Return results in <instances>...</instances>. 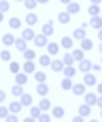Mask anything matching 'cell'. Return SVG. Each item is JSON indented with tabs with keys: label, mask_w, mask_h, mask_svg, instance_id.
Listing matches in <instances>:
<instances>
[{
	"label": "cell",
	"mask_w": 102,
	"mask_h": 122,
	"mask_svg": "<svg viewBox=\"0 0 102 122\" xmlns=\"http://www.w3.org/2000/svg\"><path fill=\"white\" fill-rule=\"evenodd\" d=\"M92 63L89 59L85 58L79 62L78 65V70L83 73H87L92 68Z\"/></svg>",
	"instance_id": "cell-1"
},
{
	"label": "cell",
	"mask_w": 102,
	"mask_h": 122,
	"mask_svg": "<svg viewBox=\"0 0 102 122\" xmlns=\"http://www.w3.org/2000/svg\"><path fill=\"white\" fill-rule=\"evenodd\" d=\"M83 80L85 85L90 87L95 85L97 82L96 76L94 74L89 72L85 73L84 75Z\"/></svg>",
	"instance_id": "cell-2"
},
{
	"label": "cell",
	"mask_w": 102,
	"mask_h": 122,
	"mask_svg": "<svg viewBox=\"0 0 102 122\" xmlns=\"http://www.w3.org/2000/svg\"><path fill=\"white\" fill-rule=\"evenodd\" d=\"M34 43L35 46L38 47H43L47 44L48 38L43 33L38 34L34 37Z\"/></svg>",
	"instance_id": "cell-3"
},
{
	"label": "cell",
	"mask_w": 102,
	"mask_h": 122,
	"mask_svg": "<svg viewBox=\"0 0 102 122\" xmlns=\"http://www.w3.org/2000/svg\"><path fill=\"white\" fill-rule=\"evenodd\" d=\"M35 90L39 96L44 97L47 95L49 92V86L45 82L39 83L36 86Z\"/></svg>",
	"instance_id": "cell-4"
},
{
	"label": "cell",
	"mask_w": 102,
	"mask_h": 122,
	"mask_svg": "<svg viewBox=\"0 0 102 122\" xmlns=\"http://www.w3.org/2000/svg\"><path fill=\"white\" fill-rule=\"evenodd\" d=\"M33 96L29 93H24L20 97V102L22 106L28 107L33 103Z\"/></svg>",
	"instance_id": "cell-5"
},
{
	"label": "cell",
	"mask_w": 102,
	"mask_h": 122,
	"mask_svg": "<svg viewBox=\"0 0 102 122\" xmlns=\"http://www.w3.org/2000/svg\"><path fill=\"white\" fill-rule=\"evenodd\" d=\"M91 27L95 30H100L102 28V17L98 15L92 16L89 20Z\"/></svg>",
	"instance_id": "cell-6"
},
{
	"label": "cell",
	"mask_w": 102,
	"mask_h": 122,
	"mask_svg": "<svg viewBox=\"0 0 102 122\" xmlns=\"http://www.w3.org/2000/svg\"><path fill=\"white\" fill-rule=\"evenodd\" d=\"M97 97L93 92L87 93L84 96L83 100L86 104L90 106H94L96 104Z\"/></svg>",
	"instance_id": "cell-7"
},
{
	"label": "cell",
	"mask_w": 102,
	"mask_h": 122,
	"mask_svg": "<svg viewBox=\"0 0 102 122\" xmlns=\"http://www.w3.org/2000/svg\"><path fill=\"white\" fill-rule=\"evenodd\" d=\"M72 93L76 96H81L83 95L86 91V87L85 85L81 83H78L73 85Z\"/></svg>",
	"instance_id": "cell-8"
},
{
	"label": "cell",
	"mask_w": 102,
	"mask_h": 122,
	"mask_svg": "<svg viewBox=\"0 0 102 122\" xmlns=\"http://www.w3.org/2000/svg\"><path fill=\"white\" fill-rule=\"evenodd\" d=\"M50 67L52 70L55 72H61L64 68V64L63 61L59 59H56L51 62Z\"/></svg>",
	"instance_id": "cell-9"
},
{
	"label": "cell",
	"mask_w": 102,
	"mask_h": 122,
	"mask_svg": "<svg viewBox=\"0 0 102 122\" xmlns=\"http://www.w3.org/2000/svg\"><path fill=\"white\" fill-rule=\"evenodd\" d=\"M81 10L80 5L76 2H71L67 4L66 10L69 14H77L80 12Z\"/></svg>",
	"instance_id": "cell-10"
},
{
	"label": "cell",
	"mask_w": 102,
	"mask_h": 122,
	"mask_svg": "<svg viewBox=\"0 0 102 122\" xmlns=\"http://www.w3.org/2000/svg\"><path fill=\"white\" fill-rule=\"evenodd\" d=\"M51 114L55 118L60 119L64 117L65 114V111L62 106H56L52 108Z\"/></svg>",
	"instance_id": "cell-11"
},
{
	"label": "cell",
	"mask_w": 102,
	"mask_h": 122,
	"mask_svg": "<svg viewBox=\"0 0 102 122\" xmlns=\"http://www.w3.org/2000/svg\"><path fill=\"white\" fill-rule=\"evenodd\" d=\"M22 38L25 41H30L32 40L35 36V33L33 30L29 28H24L21 33Z\"/></svg>",
	"instance_id": "cell-12"
},
{
	"label": "cell",
	"mask_w": 102,
	"mask_h": 122,
	"mask_svg": "<svg viewBox=\"0 0 102 122\" xmlns=\"http://www.w3.org/2000/svg\"><path fill=\"white\" fill-rule=\"evenodd\" d=\"M90 106L86 103L81 104L78 108V115L83 117H88L91 113Z\"/></svg>",
	"instance_id": "cell-13"
},
{
	"label": "cell",
	"mask_w": 102,
	"mask_h": 122,
	"mask_svg": "<svg viewBox=\"0 0 102 122\" xmlns=\"http://www.w3.org/2000/svg\"><path fill=\"white\" fill-rule=\"evenodd\" d=\"M22 106L20 102L17 101H11L8 106V110L13 114H16L21 111Z\"/></svg>",
	"instance_id": "cell-14"
},
{
	"label": "cell",
	"mask_w": 102,
	"mask_h": 122,
	"mask_svg": "<svg viewBox=\"0 0 102 122\" xmlns=\"http://www.w3.org/2000/svg\"><path fill=\"white\" fill-rule=\"evenodd\" d=\"M16 85L22 86L25 85L28 80V76L24 73H18L15 76L14 78Z\"/></svg>",
	"instance_id": "cell-15"
},
{
	"label": "cell",
	"mask_w": 102,
	"mask_h": 122,
	"mask_svg": "<svg viewBox=\"0 0 102 122\" xmlns=\"http://www.w3.org/2000/svg\"><path fill=\"white\" fill-rule=\"evenodd\" d=\"M51 106V102L48 98H42L39 102L38 106L41 111H47L49 110Z\"/></svg>",
	"instance_id": "cell-16"
},
{
	"label": "cell",
	"mask_w": 102,
	"mask_h": 122,
	"mask_svg": "<svg viewBox=\"0 0 102 122\" xmlns=\"http://www.w3.org/2000/svg\"><path fill=\"white\" fill-rule=\"evenodd\" d=\"M86 31L83 28H77L73 32V37L77 40H82L84 39L86 36Z\"/></svg>",
	"instance_id": "cell-17"
},
{
	"label": "cell",
	"mask_w": 102,
	"mask_h": 122,
	"mask_svg": "<svg viewBox=\"0 0 102 122\" xmlns=\"http://www.w3.org/2000/svg\"><path fill=\"white\" fill-rule=\"evenodd\" d=\"M60 44L62 47L66 50L70 49L73 45V41L71 37L69 36H64L61 38Z\"/></svg>",
	"instance_id": "cell-18"
},
{
	"label": "cell",
	"mask_w": 102,
	"mask_h": 122,
	"mask_svg": "<svg viewBox=\"0 0 102 122\" xmlns=\"http://www.w3.org/2000/svg\"><path fill=\"white\" fill-rule=\"evenodd\" d=\"M35 63L32 61L27 60L24 63L23 69L25 73L27 74L33 73L35 70Z\"/></svg>",
	"instance_id": "cell-19"
},
{
	"label": "cell",
	"mask_w": 102,
	"mask_h": 122,
	"mask_svg": "<svg viewBox=\"0 0 102 122\" xmlns=\"http://www.w3.org/2000/svg\"><path fill=\"white\" fill-rule=\"evenodd\" d=\"M58 20L59 23L63 25L68 24L71 20L70 15L68 13L65 11H62L58 13Z\"/></svg>",
	"instance_id": "cell-20"
},
{
	"label": "cell",
	"mask_w": 102,
	"mask_h": 122,
	"mask_svg": "<svg viewBox=\"0 0 102 122\" xmlns=\"http://www.w3.org/2000/svg\"><path fill=\"white\" fill-rule=\"evenodd\" d=\"M80 45L82 50L85 51H89L93 48V42L90 38H85L81 40Z\"/></svg>",
	"instance_id": "cell-21"
},
{
	"label": "cell",
	"mask_w": 102,
	"mask_h": 122,
	"mask_svg": "<svg viewBox=\"0 0 102 122\" xmlns=\"http://www.w3.org/2000/svg\"><path fill=\"white\" fill-rule=\"evenodd\" d=\"M1 41L4 45L10 46L14 43L15 38L13 34L10 33H6L3 36Z\"/></svg>",
	"instance_id": "cell-22"
},
{
	"label": "cell",
	"mask_w": 102,
	"mask_h": 122,
	"mask_svg": "<svg viewBox=\"0 0 102 122\" xmlns=\"http://www.w3.org/2000/svg\"><path fill=\"white\" fill-rule=\"evenodd\" d=\"M25 22L27 25L30 26L34 25L38 21V17L34 13H28L25 17Z\"/></svg>",
	"instance_id": "cell-23"
},
{
	"label": "cell",
	"mask_w": 102,
	"mask_h": 122,
	"mask_svg": "<svg viewBox=\"0 0 102 122\" xmlns=\"http://www.w3.org/2000/svg\"><path fill=\"white\" fill-rule=\"evenodd\" d=\"M41 31L46 37L52 35L54 32V28L52 23L49 22L45 23L41 28Z\"/></svg>",
	"instance_id": "cell-24"
},
{
	"label": "cell",
	"mask_w": 102,
	"mask_h": 122,
	"mask_svg": "<svg viewBox=\"0 0 102 122\" xmlns=\"http://www.w3.org/2000/svg\"><path fill=\"white\" fill-rule=\"evenodd\" d=\"M14 43L17 50L20 52H24L27 49L26 42L22 38H16L15 40Z\"/></svg>",
	"instance_id": "cell-25"
},
{
	"label": "cell",
	"mask_w": 102,
	"mask_h": 122,
	"mask_svg": "<svg viewBox=\"0 0 102 122\" xmlns=\"http://www.w3.org/2000/svg\"><path fill=\"white\" fill-rule=\"evenodd\" d=\"M63 73L66 77L71 78L75 76L76 70L73 66H66L63 70Z\"/></svg>",
	"instance_id": "cell-26"
},
{
	"label": "cell",
	"mask_w": 102,
	"mask_h": 122,
	"mask_svg": "<svg viewBox=\"0 0 102 122\" xmlns=\"http://www.w3.org/2000/svg\"><path fill=\"white\" fill-rule=\"evenodd\" d=\"M62 90L65 91H68L72 88L73 82L71 78L65 77L62 79L60 83Z\"/></svg>",
	"instance_id": "cell-27"
},
{
	"label": "cell",
	"mask_w": 102,
	"mask_h": 122,
	"mask_svg": "<svg viewBox=\"0 0 102 122\" xmlns=\"http://www.w3.org/2000/svg\"><path fill=\"white\" fill-rule=\"evenodd\" d=\"M47 50L49 54L52 55H55L59 52V46L55 42H50L47 45Z\"/></svg>",
	"instance_id": "cell-28"
},
{
	"label": "cell",
	"mask_w": 102,
	"mask_h": 122,
	"mask_svg": "<svg viewBox=\"0 0 102 122\" xmlns=\"http://www.w3.org/2000/svg\"><path fill=\"white\" fill-rule=\"evenodd\" d=\"M71 54L74 60L76 61L80 62L84 59L85 57L84 52L79 48L74 49L72 51Z\"/></svg>",
	"instance_id": "cell-29"
},
{
	"label": "cell",
	"mask_w": 102,
	"mask_h": 122,
	"mask_svg": "<svg viewBox=\"0 0 102 122\" xmlns=\"http://www.w3.org/2000/svg\"><path fill=\"white\" fill-rule=\"evenodd\" d=\"M8 25L11 28L13 29H18L21 26L20 20L16 17H12L8 20Z\"/></svg>",
	"instance_id": "cell-30"
},
{
	"label": "cell",
	"mask_w": 102,
	"mask_h": 122,
	"mask_svg": "<svg viewBox=\"0 0 102 122\" xmlns=\"http://www.w3.org/2000/svg\"><path fill=\"white\" fill-rule=\"evenodd\" d=\"M10 92L12 96L14 97H20L24 93V89L20 86L15 85L11 87Z\"/></svg>",
	"instance_id": "cell-31"
},
{
	"label": "cell",
	"mask_w": 102,
	"mask_h": 122,
	"mask_svg": "<svg viewBox=\"0 0 102 122\" xmlns=\"http://www.w3.org/2000/svg\"><path fill=\"white\" fill-rule=\"evenodd\" d=\"M38 62L39 65L42 67H48L50 64V58L48 55L43 54L39 57Z\"/></svg>",
	"instance_id": "cell-32"
},
{
	"label": "cell",
	"mask_w": 102,
	"mask_h": 122,
	"mask_svg": "<svg viewBox=\"0 0 102 122\" xmlns=\"http://www.w3.org/2000/svg\"><path fill=\"white\" fill-rule=\"evenodd\" d=\"M100 11V8L98 5L96 4H91L89 5L87 9L88 14L92 16L98 15Z\"/></svg>",
	"instance_id": "cell-33"
},
{
	"label": "cell",
	"mask_w": 102,
	"mask_h": 122,
	"mask_svg": "<svg viewBox=\"0 0 102 122\" xmlns=\"http://www.w3.org/2000/svg\"><path fill=\"white\" fill-rule=\"evenodd\" d=\"M34 78L39 83H44L47 79V76L44 72L39 71L36 72L34 74Z\"/></svg>",
	"instance_id": "cell-34"
},
{
	"label": "cell",
	"mask_w": 102,
	"mask_h": 122,
	"mask_svg": "<svg viewBox=\"0 0 102 122\" xmlns=\"http://www.w3.org/2000/svg\"><path fill=\"white\" fill-rule=\"evenodd\" d=\"M23 57L27 60L32 61L35 58L36 53L33 49L27 48L23 52Z\"/></svg>",
	"instance_id": "cell-35"
},
{
	"label": "cell",
	"mask_w": 102,
	"mask_h": 122,
	"mask_svg": "<svg viewBox=\"0 0 102 122\" xmlns=\"http://www.w3.org/2000/svg\"><path fill=\"white\" fill-rule=\"evenodd\" d=\"M75 61L73 60L71 53L65 52L63 54V62L66 66H73Z\"/></svg>",
	"instance_id": "cell-36"
},
{
	"label": "cell",
	"mask_w": 102,
	"mask_h": 122,
	"mask_svg": "<svg viewBox=\"0 0 102 122\" xmlns=\"http://www.w3.org/2000/svg\"><path fill=\"white\" fill-rule=\"evenodd\" d=\"M29 114L31 117L34 119H37L41 114V111L38 106H33L29 110Z\"/></svg>",
	"instance_id": "cell-37"
},
{
	"label": "cell",
	"mask_w": 102,
	"mask_h": 122,
	"mask_svg": "<svg viewBox=\"0 0 102 122\" xmlns=\"http://www.w3.org/2000/svg\"><path fill=\"white\" fill-rule=\"evenodd\" d=\"M9 69L10 72L13 74H17L20 69V65L16 61H12L9 64Z\"/></svg>",
	"instance_id": "cell-38"
},
{
	"label": "cell",
	"mask_w": 102,
	"mask_h": 122,
	"mask_svg": "<svg viewBox=\"0 0 102 122\" xmlns=\"http://www.w3.org/2000/svg\"><path fill=\"white\" fill-rule=\"evenodd\" d=\"M11 54L9 51L3 50L0 52V58L5 62L9 61L11 58Z\"/></svg>",
	"instance_id": "cell-39"
},
{
	"label": "cell",
	"mask_w": 102,
	"mask_h": 122,
	"mask_svg": "<svg viewBox=\"0 0 102 122\" xmlns=\"http://www.w3.org/2000/svg\"><path fill=\"white\" fill-rule=\"evenodd\" d=\"M24 5L28 10H33L37 6V1L34 0H26L24 2Z\"/></svg>",
	"instance_id": "cell-40"
},
{
	"label": "cell",
	"mask_w": 102,
	"mask_h": 122,
	"mask_svg": "<svg viewBox=\"0 0 102 122\" xmlns=\"http://www.w3.org/2000/svg\"><path fill=\"white\" fill-rule=\"evenodd\" d=\"M10 5L8 1L5 0L0 1V12L6 13L10 9Z\"/></svg>",
	"instance_id": "cell-41"
},
{
	"label": "cell",
	"mask_w": 102,
	"mask_h": 122,
	"mask_svg": "<svg viewBox=\"0 0 102 122\" xmlns=\"http://www.w3.org/2000/svg\"><path fill=\"white\" fill-rule=\"evenodd\" d=\"M38 120V122H51V118L49 114L44 113L41 114Z\"/></svg>",
	"instance_id": "cell-42"
},
{
	"label": "cell",
	"mask_w": 102,
	"mask_h": 122,
	"mask_svg": "<svg viewBox=\"0 0 102 122\" xmlns=\"http://www.w3.org/2000/svg\"><path fill=\"white\" fill-rule=\"evenodd\" d=\"M8 108L4 106H0V119L5 118L9 115Z\"/></svg>",
	"instance_id": "cell-43"
},
{
	"label": "cell",
	"mask_w": 102,
	"mask_h": 122,
	"mask_svg": "<svg viewBox=\"0 0 102 122\" xmlns=\"http://www.w3.org/2000/svg\"><path fill=\"white\" fill-rule=\"evenodd\" d=\"M5 122H19V119L15 114H10L5 118Z\"/></svg>",
	"instance_id": "cell-44"
},
{
	"label": "cell",
	"mask_w": 102,
	"mask_h": 122,
	"mask_svg": "<svg viewBox=\"0 0 102 122\" xmlns=\"http://www.w3.org/2000/svg\"><path fill=\"white\" fill-rule=\"evenodd\" d=\"M6 97V93L4 90L0 88V103L3 102Z\"/></svg>",
	"instance_id": "cell-45"
},
{
	"label": "cell",
	"mask_w": 102,
	"mask_h": 122,
	"mask_svg": "<svg viewBox=\"0 0 102 122\" xmlns=\"http://www.w3.org/2000/svg\"><path fill=\"white\" fill-rule=\"evenodd\" d=\"M71 122H84V120L83 117L78 115L74 116L72 118Z\"/></svg>",
	"instance_id": "cell-46"
},
{
	"label": "cell",
	"mask_w": 102,
	"mask_h": 122,
	"mask_svg": "<svg viewBox=\"0 0 102 122\" xmlns=\"http://www.w3.org/2000/svg\"><path fill=\"white\" fill-rule=\"evenodd\" d=\"M96 105L98 107L102 109V95L97 98Z\"/></svg>",
	"instance_id": "cell-47"
},
{
	"label": "cell",
	"mask_w": 102,
	"mask_h": 122,
	"mask_svg": "<svg viewBox=\"0 0 102 122\" xmlns=\"http://www.w3.org/2000/svg\"><path fill=\"white\" fill-rule=\"evenodd\" d=\"M22 122H36L35 120L31 117H28L24 118Z\"/></svg>",
	"instance_id": "cell-48"
},
{
	"label": "cell",
	"mask_w": 102,
	"mask_h": 122,
	"mask_svg": "<svg viewBox=\"0 0 102 122\" xmlns=\"http://www.w3.org/2000/svg\"><path fill=\"white\" fill-rule=\"evenodd\" d=\"M96 90L98 93L102 95V82L100 83L97 85Z\"/></svg>",
	"instance_id": "cell-49"
},
{
	"label": "cell",
	"mask_w": 102,
	"mask_h": 122,
	"mask_svg": "<svg viewBox=\"0 0 102 122\" xmlns=\"http://www.w3.org/2000/svg\"><path fill=\"white\" fill-rule=\"evenodd\" d=\"M92 68L93 70L95 71H98V72L100 71L101 70V69H102L100 65H96V64L92 65Z\"/></svg>",
	"instance_id": "cell-50"
},
{
	"label": "cell",
	"mask_w": 102,
	"mask_h": 122,
	"mask_svg": "<svg viewBox=\"0 0 102 122\" xmlns=\"http://www.w3.org/2000/svg\"><path fill=\"white\" fill-rule=\"evenodd\" d=\"M97 36L98 40L102 42V28L99 30L97 34Z\"/></svg>",
	"instance_id": "cell-51"
},
{
	"label": "cell",
	"mask_w": 102,
	"mask_h": 122,
	"mask_svg": "<svg viewBox=\"0 0 102 122\" xmlns=\"http://www.w3.org/2000/svg\"><path fill=\"white\" fill-rule=\"evenodd\" d=\"M90 2H91L92 4L97 5L98 3L101 2H102V0H91Z\"/></svg>",
	"instance_id": "cell-52"
},
{
	"label": "cell",
	"mask_w": 102,
	"mask_h": 122,
	"mask_svg": "<svg viewBox=\"0 0 102 122\" xmlns=\"http://www.w3.org/2000/svg\"><path fill=\"white\" fill-rule=\"evenodd\" d=\"M98 51L101 54H102V42L98 45Z\"/></svg>",
	"instance_id": "cell-53"
},
{
	"label": "cell",
	"mask_w": 102,
	"mask_h": 122,
	"mask_svg": "<svg viewBox=\"0 0 102 122\" xmlns=\"http://www.w3.org/2000/svg\"><path fill=\"white\" fill-rule=\"evenodd\" d=\"M4 18V15L3 13L0 12V23L3 20Z\"/></svg>",
	"instance_id": "cell-54"
},
{
	"label": "cell",
	"mask_w": 102,
	"mask_h": 122,
	"mask_svg": "<svg viewBox=\"0 0 102 122\" xmlns=\"http://www.w3.org/2000/svg\"><path fill=\"white\" fill-rule=\"evenodd\" d=\"M60 2H61L63 4H68L71 2V1L70 0H60Z\"/></svg>",
	"instance_id": "cell-55"
},
{
	"label": "cell",
	"mask_w": 102,
	"mask_h": 122,
	"mask_svg": "<svg viewBox=\"0 0 102 122\" xmlns=\"http://www.w3.org/2000/svg\"><path fill=\"white\" fill-rule=\"evenodd\" d=\"M37 1V2L40 3L41 4H44L46 3L47 2H48V0H38Z\"/></svg>",
	"instance_id": "cell-56"
},
{
	"label": "cell",
	"mask_w": 102,
	"mask_h": 122,
	"mask_svg": "<svg viewBox=\"0 0 102 122\" xmlns=\"http://www.w3.org/2000/svg\"><path fill=\"white\" fill-rule=\"evenodd\" d=\"M88 122H99V121L96 119H92L90 120Z\"/></svg>",
	"instance_id": "cell-57"
},
{
	"label": "cell",
	"mask_w": 102,
	"mask_h": 122,
	"mask_svg": "<svg viewBox=\"0 0 102 122\" xmlns=\"http://www.w3.org/2000/svg\"><path fill=\"white\" fill-rule=\"evenodd\" d=\"M100 117H101V118H102V110L100 112Z\"/></svg>",
	"instance_id": "cell-58"
},
{
	"label": "cell",
	"mask_w": 102,
	"mask_h": 122,
	"mask_svg": "<svg viewBox=\"0 0 102 122\" xmlns=\"http://www.w3.org/2000/svg\"><path fill=\"white\" fill-rule=\"evenodd\" d=\"M100 61L101 62V64H102V56H101V57Z\"/></svg>",
	"instance_id": "cell-59"
}]
</instances>
